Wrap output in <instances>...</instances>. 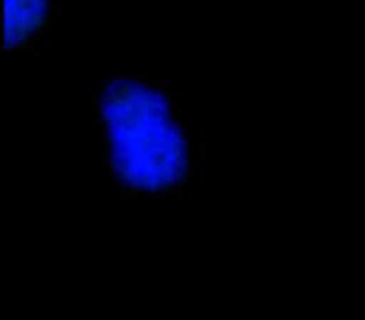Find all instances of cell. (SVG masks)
Here are the masks:
<instances>
[{"label":"cell","mask_w":365,"mask_h":320,"mask_svg":"<svg viewBox=\"0 0 365 320\" xmlns=\"http://www.w3.org/2000/svg\"><path fill=\"white\" fill-rule=\"evenodd\" d=\"M103 120L115 173L133 188H170L185 173V138L165 98L153 88L115 78L103 91Z\"/></svg>","instance_id":"obj_1"},{"label":"cell","mask_w":365,"mask_h":320,"mask_svg":"<svg viewBox=\"0 0 365 320\" xmlns=\"http://www.w3.org/2000/svg\"><path fill=\"white\" fill-rule=\"evenodd\" d=\"M48 0H6V46L26 41L46 18Z\"/></svg>","instance_id":"obj_2"}]
</instances>
